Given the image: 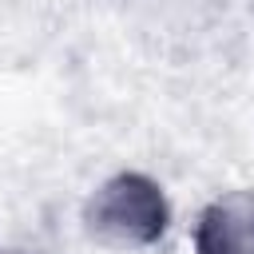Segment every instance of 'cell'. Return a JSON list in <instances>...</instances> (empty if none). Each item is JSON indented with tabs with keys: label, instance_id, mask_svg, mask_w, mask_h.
Instances as JSON below:
<instances>
[{
	"label": "cell",
	"instance_id": "cell-1",
	"mask_svg": "<svg viewBox=\"0 0 254 254\" xmlns=\"http://www.w3.org/2000/svg\"><path fill=\"white\" fill-rule=\"evenodd\" d=\"M87 226L119 246L155 242L167 230V198L143 175H119L103 183L87 206Z\"/></svg>",
	"mask_w": 254,
	"mask_h": 254
},
{
	"label": "cell",
	"instance_id": "cell-2",
	"mask_svg": "<svg viewBox=\"0 0 254 254\" xmlns=\"http://www.w3.org/2000/svg\"><path fill=\"white\" fill-rule=\"evenodd\" d=\"M198 254H254V194H226L218 198L194 238Z\"/></svg>",
	"mask_w": 254,
	"mask_h": 254
}]
</instances>
